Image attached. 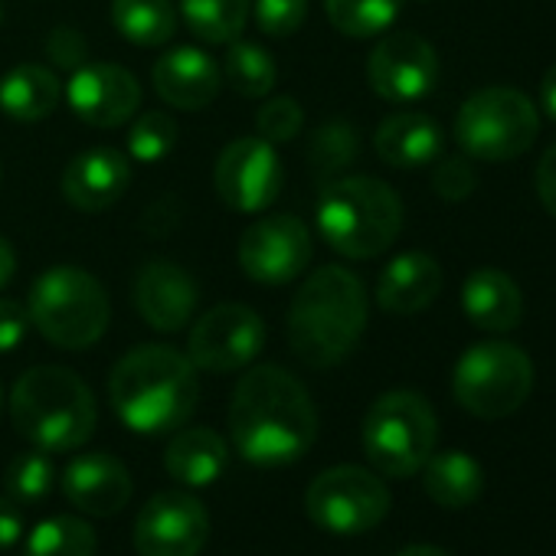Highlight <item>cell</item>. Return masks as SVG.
<instances>
[{
	"label": "cell",
	"instance_id": "cell-1",
	"mask_svg": "<svg viewBox=\"0 0 556 556\" xmlns=\"http://www.w3.org/2000/svg\"><path fill=\"white\" fill-rule=\"evenodd\" d=\"M229 435L255 468H282L308 455L318 439V409L305 383L286 367H252L232 390Z\"/></svg>",
	"mask_w": 556,
	"mask_h": 556
},
{
	"label": "cell",
	"instance_id": "cell-2",
	"mask_svg": "<svg viewBox=\"0 0 556 556\" xmlns=\"http://www.w3.org/2000/svg\"><path fill=\"white\" fill-rule=\"evenodd\" d=\"M367 331V289L344 265L312 271L289 305V344L315 370H331L354 354Z\"/></svg>",
	"mask_w": 556,
	"mask_h": 556
},
{
	"label": "cell",
	"instance_id": "cell-3",
	"mask_svg": "<svg viewBox=\"0 0 556 556\" xmlns=\"http://www.w3.org/2000/svg\"><path fill=\"white\" fill-rule=\"evenodd\" d=\"M109 400L131 432L161 435L180 429L200 400L197 367L174 348H135L115 364L109 377Z\"/></svg>",
	"mask_w": 556,
	"mask_h": 556
},
{
	"label": "cell",
	"instance_id": "cell-4",
	"mask_svg": "<svg viewBox=\"0 0 556 556\" xmlns=\"http://www.w3.org/2000/svg\"><path fill=\"white\" fill-rule=\"evenodd\" d=\"M11 419L40 452H73L92 439L99 409L92 390L73 370L34 367L14 383Z\"/></svg>",
	"mask_w": 556,
	"mask_h": 556
},
{
	"label": "cell",
	"instance_id": "cell-5",
	"mask_svg": "<svg viewBox=\"0 0 556 556\" xmlns=\"http://www.w3.org/2000/svg\"><path fill=\"white\" fill-rule=\"evenodd\" d=\"M318 232L344 258L383 255L403 229V200L380 177H341L318 197Z\"/></svg>",
	"mask_w": 556,
	"mask_h": 556
},
{
	"label": "cell",
	"instance_id": "cell-6",
	"mask_svg": "<svg viewBox=\"0 0 556 556\" xmlns=\"http://www.w3.org/2000/svg\"><path fill=\"white\" fill-rule=\"evenodd\" d=\"M30 325L63 351H86L102 341L112 305L102 282L76 265H53L30 292Z\"/></svg>",
	"mask_w": 556,
	"mask_h": 556
},
{
	"label": "cell",
	"instance_id": "cell-7",
	"mask_svg": "<svg viewBox=\"0 0 556 556\" xmlns=\"http://www.w3.org/2000/svg\"><path fill=\"white\" fill-rule=\"evenodd\" d=\"M364 452L387 478L416 475L435 452L439 419L426 396L413 390L383 393L364 419Z\"/></svg>",
	"mask_w": 556,
	"mask_h": 556
},
{
	"label": "cell",
	"instance_id": "cell-8",
	"mask_svg": "<svg viewBox=\"0 0 556 556\" xmlns=\"http://www.w3.org/2000/svg\"><path fill=\"white\" fill-rule=\"evenodd\" d=\"M536 109L533 102L510 86H488L468 96L455 115L458 148L488 164H504L520 157L536 141Z\"/></svg>",
	"mask_w": 556,
	"mask_h": 556
},
{
	"label": "cell",
	"instance_id": "cell-9",
	"mask_svg": "<svg viewBox=\"0 0 556 556\" xmlns=\"http://www.w3.org/2000/svg\"><path fill=\"white\" fill-rule=\"evenodd\" d=\"M533 390L530 357L507 341L471 344L452 374L455 403L478 419H504L517 413Z\"/></svg>",
	"mask_w": 556,
	"mask_h": 556
},
{
	"label": "cell",
	"instance_id": "cell-10",
	"mask_svg": "<svg viewBox=\"0 0 556 556\" xmlns=\"http://www.w3.org/2000/svg\"><path fill=\"white\" fill-rule=\"evenodd\" d=\"M308 517L341 536H357L383 523L390 514V491L380 475L361 465H338L321 471L305 494Z\"/></svg>",
	"mask_w": 556,
	"mask_h": 556
},
{
	"label": "cell",
	"instance_id": "cell-11",
	"mask_svg": "<svg viewBox=\"0 0 556 556\" xmlns=\"http://www.w3.org/2000/svg\"><path fill=\"white\" fill-rule=\"evenodd\" d=\"M315 242L305 219L275 213L255 219L239 239V268L258 286H289L312 262Z\"/></svg>",
	"mask_w": 556,
	"mask_h": 556
},
{
	"label": "cell",
	"instance_id": "cell-12",
	"mask_svg": "<svg viewBox=\"0 0 556 556\" xmlns=\"http://www.w3.org/2000/svg\"><path fill=\"white\" fill-rule=\"evenodd\" d=\"M213 187L219 200L236 213H262L282 193V161L265 138L229 141L213 167Z\"/></svg>",
	"mask_w": 556,
	"mask_h": 556
},
{
	"label": "cell",
	"instance_id": "cell-13",
	"mask_svg": "<svg viewBox=\"0 0 556 556\" xmlns=\"http://www.w3.org/2000/svg\"><path fill=\"white\" fill-rule=\"evenodd\" d=\"M265 348V325L249 305H216L190 328V364L206 374H236Z\"/></svg>",
	"mask_w": 556,
	"mask_h": 556
},
{
	"label": "cell",
	"instance_id": "cell-14",
	"mask_svg": "<svg viewBox=\"0 0 556 556\" xmlns=\"http://www.w3.org/2000/svg\"><path fill=\"white\" fill-rule=\"evenodd\" d=\"M138 556H197L210 536V514L190 491L154 494L135 520Z\"/></svg>",
	"mask_w": 556,
	"mask_h": 556
},
{
	"label": "cell",
	"instance_id": "cell-15",
	"mask_svg": "<svg viewBox=\"0 0 556 556\" xmlns=\"http://www.w3.org/2000/svg\"><path fill=\"white\" fill-rule=\"evenodd\" d=\"M367 79L380 99L409 105L435 89L439 56L432 43L416 34H390L374 47L367 60Z\"/></svg>",
	"mask_w": 556,
	"mask_h": 556
},
{
	"label": "cell",
	"instance_id": "cell-16",
	"mask_svg": "<svg viewBox=\"0 0 556 556\" xmlns=\"http://www.w3.org/2000/svg\"><path fill=\"white\" fill-rule=\"evenodd\" d=\"M66 99L76 118H83L92 128H118L128 118H135L141 105V86L138 79L115 63H83L73 70V79L66 86Z\"/></svg>",
	"mask_w": 556,
	"mask_h": 556
},
{
	"label": "cell",
	"instance_id": "cell-17",
	"mask_svg": "<svg viewBox=\"0 0 556 556\" xmlns=\"http://www.w3.org/2000/svg\"><path fill=\"white\" fill-rule=\"evenodd\" d=\"M200 292L187 268L170 258H154L141 265L135 278V308L148 328L161 334H177L193 321Z\"/></svg>",
	"mask_w": 556,
	"mask_h": 556
},
{
	"label": "cell",
	"instance_id": "cell-18",
	"mask_svg": "<svg viewBox=\"0 0 556 556\" xmlns=\"http://www.w3.org/2000/svg\"><path fill=\"white\" fill-rule=\"evenodd\" d=\"M63 494L89 517H112L131 497V475L122 458L109 452H89L66 465Z\"/></svg>",
	"mask_w": 556,
	"mask_h": 556
},
{
	"label": "cell",
	"instance_id": "cell-19",
	"mask_svg": "<svg viewBox=\"0 0 556 556\" xmlns=\"http://www.w3.org/2000/svg\"><path fill=\"white\" fill-rule=\"evenodd\" d=\"M151 83H154V92L170 109L200 112L219 96L223 73L210 53H203L197 47H174L154 63Z\"/></svg>",
	"mask_w": 556,
	"mask_h": 556
},
{
	"label": "cell",
	"instance_id": "cell-20",
	"mask_svg": "<svg viewBox=\"0 0 556 556\" xmlns=\"http://www.w3.org/2000/svg\"><path fill=\"white\" fill-rule=\"evenodd\" d=\"M131 184V161L115 148H92L76 154L63 170V193L83 213L115 206Z\"/></svg>",
	"mask_w": 556,
	"mask_h": 556
},
{
	"label": "cell",
	"instance_id": "cell-21",
	"mask_svg": "<svg viewBox=\"0 0 556 556\" xmlns=\"http://www.w3.org/2000/svg\"><path fill=\"white\" fill-rule=\"evenodd\" d=\"M442 292V265L429 252H403L390 258L377 278V305L387 315H419Z\"/></svg>",
	"mask_w": 556,
	"mask_h": 556
},
{
	"label": "cell",
	"instance_id": "cell-22",
	"mask_svg": "<svg viewBox=\"0 0 556 556\" xmlns=\"http://www.w3.org/2000/svg\"><path fill=\"white\" fill-rule=\"evenodd\" d=\"M462 312L475 328L488 334H507L520 325L523 299L507 271L475 268L462 286Z\"/></svg>",
	"mask_w": 556,
	"mask_h": 556
},
{
	"label": "cell",
	"instance_id": "cell-23",
	"mask_svg": "<svg viewBox=\"0 0 556 556\" xmlns=\"http://www.w3.org/2000/svg\"><path fill=\"white\" fill-rule=\"evenodd\" d=\"M374 148L383 157V164L409 170V167H426L439 161L445 148V135L439 122L422 112H396L377 128Z\"/></svg>",
	"mask_w": 556,
	"mask_h": 556
},
{
	"label": "cell",
	"instance_id": "cell-24",
	"mask_svg": "<svg viewBox=\"0 0 556 556\" xmlns=\"http://www.w3.org/2000/svg\"><path fill=\"white\" fill-rule=\"evenodd\" d=\"M229 465V448L223 435L213 429H180L164 452V468L167 475L184 484V488H206L213 484Z\"/></svg>",
	"mask_w": 556,
	"mask_h": 556
},
{
	"label": "cell",
	"instance_id": "cell-25",
	"mask_svg": "<svg viewBox=\"0 0 556 556\" xmlns=\"http://www.w3.org/2000/svg\"><path fill=\"white\" fill-rule=\"evenodd\" d=\"M63 86L53 70L40 63H21L0 76V109L17 122H43L56 112Z\"/></svg>",
	"mask_w": 556,
	"mask_h": 556
},
{
	"label": "cell",
	"instance_id": "cell-26",
	"mask_svg": "<svg viewBox=\"0 0 556 556\" xmlns=\"http://www.w3.org/2000/svg\"><path fill=\"white\" fill-rule=\"evenodd\" d=\"M419 471H422L426 494L439 507H452V510L468 507L471 501H478L484 488V471L478 458H471L468 452H439V455L432 452Z\"/></svg>",
	"mask_w": 556,
	"mask_h": 556
},
{
	"label": "cell",
	"instance_id": "cell-27",
	"mask_svg": "<svg viewBox=\"0 0 556 556\" xmlns=\"http://www.w3.org/2000/svg\"><path fill=\"white\" fill-rule=\"evenodd\" d=\"M112 27L135 47H161L177 34L174 0H112Z\"/></svg>",
	"mask_w": 556,
	"mask_h": 556
},
{
	"label": "cell",
	"instance_id": "cell-28",
	"mask_svg": "<svg viewBox=\"0 0 556 556\" xmlns=\"http://www.w3.org/2000/svg\"><path fill=\"white\" fill-rule=\"evenodd\" d=\"M252 11V0H180L187 30L210 47H229L239 40Z\"/></svg>",
	"mask_w": 556,
	"mask_h": 556
},
{
	"label": "cell",
	"instance_id": "cell-29",
	"mask_svg": "<svg viewBox=\"0 0 556 556\" xmlns=\"http://www.w3.org/2000/svg\"><path fill=\"white\" fill-rule=\"evenodd\" d=\"M223 79L229 83V89L242 99H262L275 89L278 70L268 50H262L258 43H245V40H232L223 60Z\"/></svg>",
	"mask_w": 556,
	"mask_h": 556
},
{
	"label": "cell",
	"instance_id": "cell-30",
	"mask_svg": "<svg viewBox=\"0 0 556 556\" xmlns=\"http://www.w3.org/2000/svg\"><path fill=\"white\" fill-rule=\"evenodd\" d=\"M24 556H96V530L73 514L47 517L24 540Z\"/></svg>",
	"mask_w": 556,
	"mask_h": 556
},
{
	"label": "cell",
	"instance_id": "cell-31",
	"mask_svg": "<svg viewBox=\"0 0 556 556\" xmlns=\"http://www.w3.org/2000/svg\"><path fill=\"white\" fill-rule=\"evenodd\" d=\"M325 11L338 34L370 40L396 24L403 0H325Z\"/></svg>",
	"mask_w": 556,
	"mask_h": 556
},
{
	"label": "cell",
	"instance_id": "cell-32",
	"mask_svg": "<svg viewBox=\"0 0 556 556\" xmlns=\"http://www.w3.org/2000/svg\"><path fill=\"white\" fill-rule=\"evenodd\" d=\"M361 154V135L351 122H328L308 141V164L318 177H334Z\"/></svg>",
	"mask_w": 556,
	"mask_h": 556
},
{
	"label": "cell",
	"instance_id": "cell-33",
	"mask_svg": "<svg viewBox=\"0 0 556 556\" xmlns=\"http://www.w3.org/2000/svg\"><path fill=\"white\" fill-rule=\"evenodd\" d=\"M177 144V122L167 112H144L128 131V157L138 164L164 161Z\"/></svg>",
	"mask_w": 556,
	"mask_h": 556
},
{
	"label": "cell",
	"instance_id": "cell-34",
	"mask_svg": "<svg viewBox=\"0 0 556 556\" xmlns=\"http://www.w3.org/2000/svg\"><path fill=\"white\" fill-rule=\"evenodd\" d=\"M56 484V468L50 462V452H24L8 468V494L14 501L34 504L43 501Z\"/></svg>",
	"mask_w": 556,
	"mask_h": 556
},
{
	"label": "cell",
	"instance_id": "cell-35",
	"mask_svg": "<svg viewBox=\"0 0 556 556\" xmlns=\"http://www.w3.org/2000/svg\"><path fill=\"white\" fill-rule=\"evenodd\" d=\"M305 128V109L289 99V96H278L271 102H265L255 115V135L265 138L268 144H286L295 141Z\"/></svg>",
	"mask_w": 556,
	"mask_h": 556
},
{
	"label": "cell",
	"instance_id": "cell-36",
	"mask_svg": "<svg viewBox=\"0 0 556 556\" xmlns=\"http://www.w3.org/2000/svg\"><path fill=\"white\" fill-rule=\"evenodd\" d=\"M249 14L265 37H292L308 17V0H252Z\"/></svg>",
	"mask_w": 556,
	"mask_h": 556
},
{
	"label": "cell",
	"instance_id": "cell-37",
	"mask_svg": "<svg viewBox=\"0 0 556 556\" xmlns=\"http://www.w3.org/2000/svg\"><path fill=\"white\" fill-rule=\"evenodd\" d=\"M478 187V174L468 157H442L432 170V190L442 200H465Z\"/></svg>",
	"mask_w": 556,
	"mask_h": 556
},
{
	"label": "cell",
	"instance_id": "cell-38",
	"mask_svg": "<svg viewBox=\"0 0 556 556\" xmlns=\"http://www.w3.org/2000/svg\"><path fill=\"white\" fill-rule=\"evenodd\" d=\"M47 56L60 66V70H79L83 63H86V56H89V43H86V37L79 34V30H73V27H60V30H53L50 34V40H47Z\"/></svg>",
	"mask_w": 556,
	"mask_h": 556
},
{
	"label": "cell",
	"instance_id": "cell-39",
	"mask_svg": "<svg viewBox=\"0 0 556 556\" xmlns=\"http://www.w3.org/2000/svg\"><path fill=\"white\" fill-rule=\"evenodd\" d=\"M30 331V312L27 305L14 299H0V354H8L24 344Z\"/></svg>",
	"mask_w": 556,
	"mask_h": 556
},
{
	"label": "cell",
	"instance_id": "cell-40",
	"mask_svg": "<svg viewBox=\"0 0 556 556\" xmlns=\"http://www.w3.org/2000/svg\"><path fill=\"white\" fill-rule=\"evenodd\" d=\"M536 197L546 206V213L556 219V144H549L536 164Z\"/></svg>",
	"mask_w": 556,
	"mask_h": 556
},
{
	"label": "cell",
	"instance_id": "cell-41",
	"mask_svg": "<svg viewBox=\"0 0 556 556\" xmlns=\"http://www.w3.org/2000/svg\"><path fill=\"white\" fill-rule=\"evenodd\" d=\"M24 540V514L11 497H0V549Z\"/></svg>",
	"mask_w": 556,
	"mask_h": 556
},
{
	"label": "cell",
	"instance_id": "cell-42",
	"mask_svg": "<svg viewBox=\"0 0 556 556\" xmlns=\"http://www.w3.org/2000/svg\"><path fill=\"white\" fill-rule=\"evenodd\" d=\"M540 105H543V112L556 122V63L546 70V76H543V83H540Z\"/></svg>",
	"mask_w": 556,
	"mask_h": 556
},
{
	"label": "cell",
	"instance_id": "cell-43",
	"mask_svg": "<svg viewBox=\"0 0 556 556\" xmlns=\"http://www.w3.org/2000/svg\"><path fill=\"white\" fill-rule=\"evenodd\" d=\"M14 268H17V255H14V245L0 236V289H4L11 278H14Z\"/></svg>",
	"mask_w": 556,
	"mask_h": 556
},
{
	"label": "cell",
	"instance_id": "cell-44",
	"mask_svg": "<svg viewBox=\"0 0 556 556\" xmlns=\"http://www.w3.org/2000/svg\"><path fill=\"white\" fill-rule=\"evenodd\" d=\"M396 556H452V553H445V549H439V546H429V543H416V546L400 549Z\"/></svg>",
	"mask_w": 556,
	"mask_h": 556
},
{
	"label": "cell",
	"instance_id": "cell-45",
	"mask_svg": "<svg viewBox=\"0 0 556 556\" xmlns=\"http://www.w3.org/2000/svg\"><path fill=\"white\" fill-rule=\"evenodd\" d=\"M0 21H4V8H0Z\"/></svg>",
	"mask_w": 556,
	"mask_h": 556
},
{
	"label": "cell",
	"instance_id": "cell-46",
	"mask_svg": "<svg viewBox=\"0 0 556 556\" xmlns=\"http://www.w3.org/2000/svg\"><path fill=\"white\" fill-rule=\"evenodd\" d=\"M0 180H4V170H0Z\"/></svg>",
	"mask_w": 556,
	"mask_h": 556
}]
</instances>
